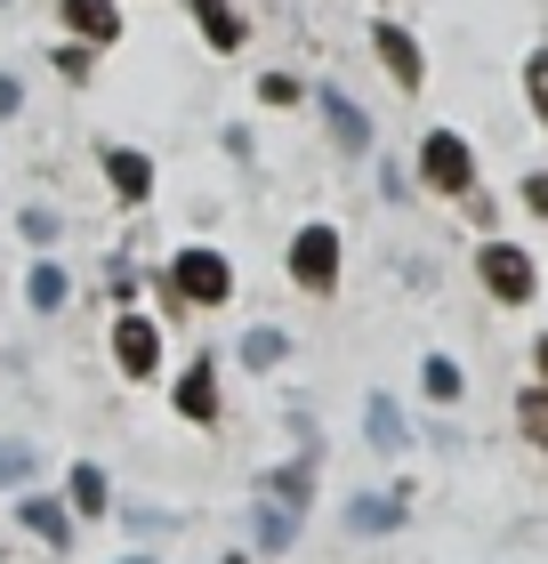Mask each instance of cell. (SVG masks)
Wrapping results in <instances>:
<instances>
[{
    "instance_id": "6da1fadb",
    "label": "cell",
    "mask_w": 548,
    "mask_h": 564,
    "mask_svg": "<svg viewBox=\"0 0 548 564\" xmlns=\"http://www.w3.org/2000/svg\"><path fill=\"white\" fill-rule=\"evenodd\" d=\"M420 177H428L436 194H468V186H476V153H468V138L460 130H436L420 145Z\"/></svg>"
},
{
    "instance_id": "7a4b0ae2",
    "label": "cell",
    "mask_w": 548,
    "mask_h": 564,
    "mask_svg": "<svg viewBox=\"0 0 548 564\" xmlns=\"http://www.w3.org/2000/svg\"><path fill=\"white\" fill-rule=\"evenodd\" d=\"M170 282H178V291H186V299L218 306V299L234 291V267L218 259V250H178V259H170Z\"/></svg>"
},
{
    "instance_id": "3957f363",
    "label": "cell",
    "mask_w": 548,
    "mask_h": 564,
    "mask_svg": "<svg viewBox=\"0 0 548 564\" xmlns=\"http://www.w3.org/2000/svg\"><path fill=\"white\" fill-rule=\"evenodd\" d=\"M291 274L307 282V291H331V282H339V235H331V226H299Z\"/></svg>"
},
{
    "instance_id": "277c9868",
    "label": "cell",
    "mask_w": 548,
    "mask_h": 564,
    "mask_svg": "<svg viewBox=\"0 0 548 564\" xmlns=\"http://www.w3.org/2000/svg\"><path fill=\"white\" fill-rule=\"evenodd\" d=\"M484 282H492V299L525 306V299H533V259H525L516 242H484Z\"/></svg>"
},
{
    "instance_id": "5b68a950",
    "label": "cell",
    "mask_w": 548,
    "mask_h": 564,
    "mask_svg": "<svg viewBox=\"0 0 548 564\" xmlns=\"http://www.w3.org/2000/svg\"><path fill=\"white\" fill-rule=\"evenodd\" d=\"M372 48H379V65L396 73L404 89H420V82H428V57H420V41H411L404 24H372Z\"/></svg>"
},
{
    "instance_id": "8992f818",
    "label": "cell",
    "mask_w": 548,
    "mask_h": 564,
    "mask_svg": "<svg viewBox=\"0 0 548 564\" xmlns=\"http://www.w3.org/2000/svg\"><path fill=\"white\" fill-rule=\"evenodd\" d=\"M114 355H121L129 379H146L153 364H162V339H153V323H146V315H121V323H114Z\"/></svg>"
},
{
    "instance_id": "52a82bcc",
    "label": "cell",
    "mask_w": 548,
    "mask_h": 564,
    "mask_svg": "<svg viewBox=\"0 0 548 564\" xmlns=\"http://www.w3.org/2000/svg\"><path fill=\"white\" fill-rule=\"evenodd\" d=\"M106 177H114L121 202H146V194H153V162H146V153H129V145L106 153Z\"/></svg>"
},
{
    "instance_id": "ba28073f",
    "label": "cell",
    "mask_w": 548,
    "mask_h": 564,
    "mask_svg": "<svg viewBox=\"0 0 548 564\" xmlns=\"http://www.w3.org/2000/svg\"><path fill=\"white\" fill-rule=\"evenodd\" d=\"M178 412H186V420H218V371L211 364H186V379H178Z\"/></svg>"
},
{
    "instance_id": "9c48e42d",
    "label": "cell",
    "mask_w": 548,
    "mask_h": 564,
    "mask_svg": "<svg viewBox=\"0 0 548 564\" xmlns=\"http://www.w3.org/2000/svg\"><path fill=\"white\" fill-rule=\"evenodd\" d=\"M65 24L82 41H114L121 33V9H114V0H65Z\"/></svg>"
},
{
    "instance_id": "30bf717a",
    "label": "cell",
    "mask_w": 548,
    "mask_h": 564,
    "mask_svg": "<svg viewBox=\"0 0 548 564\" xmlns=\"http://www.w3.org/2000/svg\"><path fill=\"white\" fill-rule=\"evenodd\" d=\"M323 113H331V138L347 145V153H363V145H372V121L355 113V97H339V89H323Z\"/></svg>"
},
{
    "instance_id": "8fae6325",
    "label": "cell",
    "mask_w": 548,
    "mask_h": 564,
    "mask_svg": "<svg viewBox=\"0 0 548 564\" xmlns=\"http://www.w3.org/2000/svg\"><path fill=\"white\" fill-rule=\"evenodd\" d=\"M347 524H355V532H396V524H404V500H387V492H355V500H347Z\"/></svg>"
},
{
    "instance_id": "7c38bea8",
    "label": "cell",
    "mask_w": 548,
    "mask_h": 564,
    "mask_svg": "<svg viewBox=\"0 0 548 564\" xmlns=\"http://www.w3.org/2000/svg\"><path fill=\"white\" fill-rule=\"evenodd\" d=\"M194 17H202V41H211V48H243V33H250L226 0H194Z\"/></svg>"
},
{
    "instance_id": "4fadbf2b",
    "label": "cell",
    "mask_w": 548,
    "mask_h": 564,
    "mask_svg": "<svg viewBox=\"0 0 548 564\" xmlns=\"http://www.w3.org/2000/svg\"><path fill=\"white\" fill-rule=\"evenodd\" d=\"M17 524H33L49 549H65V541H73V524H65V508H57V500H24V508H17Z\"/></svg>"
},
{
    "instance_id": "5bb4252c",
    "label": "cell",
    "mask_w": 548,
    "mask_h": 564,
    "mask_svg": "<svg viewBox=\"0 0 548 564\" xmlns=\"http://www.w3.org/2000/svg\"><path fill=\"white\" fill-rule=\"evenodd\" d=\"M24 299H33L41 315H57V306H65V267H33V274H24Z\"/></svg>"
},
{
    "instance_id": "9a60e30c",
    "label": "cell",
    "mask_w": 548,
    "mask_h": 564,
    "mask_svg": "<svg viewBox=\"0 0 548 564\" xmlns=\"http://www.w3.org/2000/svg\"><path fill=\"white\" fill-rule=\"evenodd\" d=\"M250 524H258V549H291V524H299V517H291L282 500H267V508H258Z\"/></svg>"
},
{
    "instance_id": "2e32d148",
    "label": "cell",
    "mask_w": 548,
    "mask_h": 564,
    "mask_svg": "<svg viewBox=\"0 0 548 564\" xmlns=\"http://www.w3.org/2000/svg\"><path fill=\"white\" fill-rule=\"evenodd\" d=\"M106 476H97V468H73V508H82V517H106Z\"/></svg>"
},
{
    "instance_id": "e0dca14e",
    "label": "cell",
    "mask_w": 548,
    "mask_h": 564,
    "mask_svg": "<svg viewBox=\"0 0 548 564\" xmlns=\"http://www.w3.org/2000/svg\"><path fill=\"white\" fill-rule=\"evenodd\" d=\"M267 492H275L282 508H291V517H307V492H315V476H307V468H282V476L267 484Z\"/></svg>"
},
{
    "instance_id": "ac0fdd59",
    "label": "cell",
    "mask_w": 548,
    "mask_h": 564,
    "mask_svg": "<svg viewBox=\"0 0 548 564\" xmlns=\"http://www.w3.org/2000/svg\"><path fill=\"white\" fill-rule=\"evenodd\" d=\"M372 444H379V452H404V412H396L387 395L372 403Z\"/></svg>"
},
{
    "instance_id": "d6986e66",
    "label": "cell",
    "mask_w": 548,
    "mask_h": 564,
    "mask_svg": "<svg viewBox=\"0 0 548 564\" xmlns=\"http://www.w3.org/2000/svg\"><path fill=\"white\" fill-rule=\"evenodd\" d=\"M41 459H33V444H17V435H0V484H24Z\"/></svg>"
},
{
    "instance_id": "ffe728a7",
    "label": "cell",
    "mask_w": 548,
    "mask_h": 564,
    "mask_svg": "<svg viewBox=\"0 0 548 564\" xmlns=\"http://www.w3.org/2000/svg\"><path fill=\"white\" fill-rule=\"evenodd\" d=\"M420 379H428V395H436V403H452V395H460V364H452V355H428V371H420Z\"/></svg>"
},
{
    "instance_id": "44dd1931",
    "label": "cell",
    "mask_w": 548,
    "mask_h": 564,
    "mask_svg": "<svg viewBox=\"0 0 548 564\" xmlns=\"http://www.w3.org/2000/svg\"><path fill=\"white\" fill-rule=\"evenodd\" d=\"M282 347H291L282 330H250V339H243V364H258V371H267V364H282Z\"/></svg>"
},
{
    "instance_id": "7402d4cb",
    "label": "cell",
    "mask_w": 548,
    "mask_h": 564,
    "mask_svg": "<svg viewBox=\"0 0 548 564\" xmlns=\"http://www.w3.org/2000/svg\"><path fill=\"white\" fill-rule=\"evenodd\" d=\"M516 420H525V435H533V444L548 452V388H533L525 403H516Z\"/></svg>"
},
{
    "instance_id": "603a6c76",
    "label": "cell",
    "mask_w": 548,
    "mask_h": 564,
    "mask_svg": "<svg viewBox=\"0 0 548 564\" xmlns=\"http://www.w3.org/2000/svg\"><path fill=\"white\" fill-rule=\"evenodd\" d=\"M525 89H533V113L548 121V48H533V65H525Z\"/></svg>"
},
{
    "instance_id": "cb8c5ba5",
    "label": "cell",
    "mask_w": 548,
    "mask_h": 564,
    "mask_svg": "<svg viewBox=\"0 0 548 564\" xmlns=\"http://www.w3.org/2000/svg\"><path fill=\"white\" fill-rule=\"evenodd\" d=\"M258 97H267V106H291L299 82H291V73H267V82H258Z\"/></svg>"
},
{
    "instance_id": "d4e9b609",
    "label": "cell",
    "mask_w": 548,
    "mask_h": 564,
    "mask_svg": "<svg viewBox=\"0 0 548 564\" xmlns=\"http://www.w3.org/2000/svg\"><path fill=\"white\" fill-rule=\"evenodd\" d=\"M525 202H533V210L548 218V177H525Z\"/></svg>"
},
{
    "instance_id": "484cf974",
    "label": "cell",
    "mask_w": 548,
    "mask_h": 564,
    "mask_svg": "<svg viewBox=\"0 0 548 564\" xmlns=\"http://www.w3.org/2000/svg\"><path fill=\"white\" fill-rule=\"evenodd\" d=\"M17 106H24V89L9 82V73H0V113H17Z\"/></svg>"
},
{
    "instance_id": "4316f807",
    "label": "cell",
    "mask_w": 548,
    "mask_h": 564,
    "mask_svg": "<svg viewBox=\"0 0 548 564\" xmlns=\"http://www.w3.org/2000/svg\"><path fill=\"white\" fill-rule=\"evenodd\" d=\"M533 355H540V379H548V339H540V347H533Z\"/></svg>"
}]
</instances>
